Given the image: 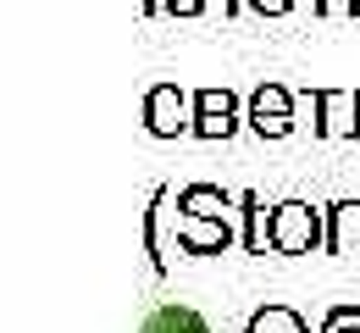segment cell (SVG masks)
Masks as SVG:
<instances>
[{"label":"cell","mask_w":360,"mask_h":333,"mask_svg":"<svg viewBox=\"0 0 360 333\" xmlns=\"http://www.w3.org/2000/svg\"><path fill=\"white\" fill-rule=\"evenodd\" d=\"M155 11H167V0H144V17H155Z\"/></svg>","instance_id":"obj_20"},{"label":"cell","mask_w":360,"mask_h":333,"mask_svg":"<svg viewBox=\"0 0 360 333\" xmlns=\"http://www.w3.org/2000/svg\"><path fill=\"white\" fill-rule=\"evenodd\" d=\"M271 250H277V256L327 250V211H316V206H305V200L271 206Z\"/></svg>","instance_id":"obj_1"},{"label":"cell","mask_w":360,"mask_h":333,"mask_svg":"<svg viewBox=\"0 0 360 333\" xmlns=\"http://www.w3.org/2000/svg\"><path fill=\"white\" fill-rule=\"evenodd\" d=\"M333 333H360V322H355V328H333Z\"/></svg>","instance_id":"obj_21"},{"label":"cell","mask_w":360,"mask_h":333,"mask_svg":"<svg viewBox=\"0 0 360 333\" xmlns=\"http://www.w3.org/2000/svg\"><path fill=\"white\" fill-rule=\"evenodd\" d=\"M244 333H311V328H305V317L294 306H261Z\"/></svg>","instance_id":"obj_9"},{"label":"cell","mask_w":360,"mask_h":333,"mask_svg":"<svg viewBox=\"0 0 360 333\" xmlns=\"http://www.w3.org/2000/svg\"><path fill=\"white\" fill-rule=\"evenodd\" d=\"M238 217H244V250L250 256H266L271 250V211H266V200L255 189H244L238 194Z\"/></svg>","instance_id":"obj_6"},{"label":"cell","mask_w":360,"mask_h":333,"mask_svg":"<svg viewBox=\"0 0 360 333\" xmlns=\"http://www.w3.org/2000/svg\"><path fill=\"white\" fill-rule=\"evenodd\" d=\"M360 322V300H344V306H333L327 317H321V333H333V328H355Z\"/></svg>","instance_id":"obj_14"},{"label":"cell","mask_w":360,"mask_h":333,"mask_svg":"<svg viewBox=\"0 0 360 333\" xmlns=\"http://www.w3.org/2000/svg\"><path fill=\"white\" fill-rule=\"evenodd\" d=\"M178 211H194V217H233L238 211V194L217 189V184H188L178 194Z\"/></svg>","instance_id":"obj_7"},{"label":"cell","mask_w":360,"mask_h":333,"mask_svg":"<svg viewBox=\"0 0 360 333\" xmlns=\"http://www.w3.org/2000/svg\"><path fill=\"white\" fill-rule=\"evenodd\" d=\"M255 117H294V95L283 89V84H261L255 95H250V122Z\"/></svg>","instance_id":"obj_11"},{"label":"cell","mask_w":360,"mask_h":333,"mask_svg":"<svg viewBox=\"0 0 360 333\" xmlns=\"http://www.w3.org/2000/svg\"><path fill=\"white\" fill-rule=\"evenodd\" d=\"M250 128H255V134H261V139H288V134H294V128H300V122H294V117H255V122H250Z\"/></svg>","instance_id":"obj_15"},{"label":"cell","mask_w":360,"mask_h":333,"mask_svg":"<svg viewBox=\"0 0 360 333\" xmlns=\"http://www.w3.org/2000/svg\"><path fill=\"white\" fill-rule=\"evenodd\" d=\"M167 11H172V17H200L205 0H167Z\"/></svg>","instance_id":"obj_18"},{"label":"cell","mask_w":360,"mask_h":333,"mask_svg":"<svg viewBox=\"0 0 360 333\" xmlns=\"http://www.w3.org/2000/svg\"><path fill=\"white\" fill-rule=\"evenodd\" d=\"M327 256H360V200L327 206Z\"/></svg>","instance_id":"obj_5"},{"label":"cell","mask_w":360,"mask_h":333,"mask_svg":"<svg viewBox=\"0 0 360 333\" xmlns=\"http://www.w3.org/2000/svg\"><path fill=\"white\" fill-rule=\"evenodd\" d=\"M139 333H211V322H205L194 306H178V300H172V306H155Z\"/></svg>","instance_id":"obj_8"},{"label":"cell","mask_w":360,"mask_h":333,"mask_svg":"<svg viewBox=\"0 0 360 333\" xmlns=\"http://www.w3.org/2000/svg\"><path fill=\"white\" fill-rule=\"evenodd\" d=\"M194 117H238V100L227 89H194Z\"/></svg>","instance_id":"obj_12"},{"label":"cell","mask_w":360,"mask_h":333,"mask_svg":"<svg viewBox=\"0 0 360 333\" xmlns=\"http://www.w3.org/2000/svg\"><path fill=\"white\" fill-rule=\"evenodd\" d=\"M244 6H250L255 17H283V11L294 6V0H244Z\"/></svg>","instance_id":"obj_17"},{"label":"cell","mask_w":360,"mask_h":333,"mask_svg":"<svg viewBox=\"0 0 360 333\" xmlns=\"http://www.w3.org/2000/svg\"><path fill=\"white\" fill-rule=\"evenodd\" d=\"M161 206H167V189L150 194V211H144V256L155 272H167V256H161Z\"/></svg>","instance_id":"obj_10"},{"label":"cell","mask_w":360,"mask_h":333,"mask_svg":"<svg viewBox=\"0 0 360 333\" xmlns=\"http://www.w3.org/2000/svg\"><path fill=\"white\" fill-rule=\"evenodd\" d=\"M244 11V0H222V17H238Z\"/></svg>","instance_id":"obj_19"},{"label":"cell","mask_w":360,"mask_h":333,"mask_svg":"<svg viewBox=\"0 0 360 333\" xmlns=\"http://www.w3.org/2000/svg\"><path fill=\"white\" fill-rule=\"evenodd\" d=\"M316 11H321V17H355L360 0H316Z\"/></svg>","instance_id":"obj_16"},{"label":"cell","mask_w":360,"mask_h":333,"mask_svg":"<svg viewBox=\"0 0 360 333\" xmlns=\"http://www.w3.org/2000/svg\"><path fill=\"white\" fill-rule=\"evenodd\" d=\"M238 117H194V139H233Z\"/></svg>","instance_id":"obj_13"},{"label":"cell","mask_w":360,"mask_h":333,"mask_svg":"<svg viewBox=\"0 0 360 333\" xmlns=\"http://www.w3.org/2000/svg\"><path fill=\"white\" fill-rule=\"evenodd\" d=\"M233 244H244V234H233V217H194V211H178V250L183 256H227Z\"/></svg>","instance_id":"obj_4"},{"label":"cell","mask_w":360,"mask_h":333,"mask_svg":"<svg viewBox=\"0 0 360 333\" xmlns=\"http://www.w3.org/2000/svg\"><path fill=\"white\" fill-rule=\"evenodd\" d=\"M144 128L155 139H178V134H194V95H183L178 84H155L144 95Z\"/></svg>","instance_id":"obj_2"},{"label":"cell","mask_w":360,"mask_h":333,"mask_svg":"<svg viewBox=\"0 0 360 333\" xmlns=\"http://www.w3.org/2000/svg\"><path fill=\"white\" fill-rule=\"evenodd\" d=\"M311 111L321 139H360V89H316Z\"/></svg>","instance_id":"obj_3"}]
</instances>
